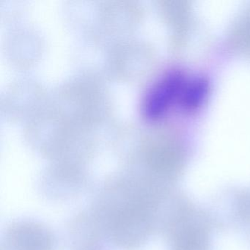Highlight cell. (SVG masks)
<instances>
[{
	"instance_id": "3",
	"label": "cell",
	"mask_w": 250,
	"mask_h": 250,
	"mask_svg": "<svg viewBox=\"0 0 250 250\" xmlns=\"http://www.w3.org/2000/svg\"><path fill=\"white\" fill-rule=\"evenodd\" d=\"M9 244L16 250H51L52 239L49 231L35 223H20L8 231Z\"/></svg>"
},
{
	"instance_id": "2",
	"label": "cell",
	"mask_w": 250,
	"mask_h": 250,
	"mask_svg": "<svg viewBox=\"0 0 250 250\" xmlns=\"http://www.w3.org/2000/svg\"><path fill=\"white\" fill-rule=\"evenodd\" d=\"M194 218L189 209L178 217L172 233V250H210V229Z\"/></svg>"
},
{
	"instance_id": "4",
	"label": "cell",
	"mask_w": 250,
	"mask_h": 250,
	"mask_svg": "<svg viewBox=\"0 0 250 250\" xmlns=\"http://www.w3.org/2000/svg\"><path fill=\"white\" fill-rule=\"evenodd\" d=\"M208 90V82L203 77L186 81L180 95V104L186 110H193L201 104Z\"/></svg>"
},
{
	"instance_id": "1",
	"label": "cell",
	"mask_w": 250,
	"mask_h": 250,
	"mask_svg": "<svg viewBox=\"0 0 250 250\" xmlns=\"http://www.w3.org/2000/svg\"><path fill=\"white\" fill-rule=\"evenodd\" d=\"M186 81L178 70L168 71L153 83L143 99V112L150 119L162 117L180 95Z\"/></svg>"
}]
</instances>
